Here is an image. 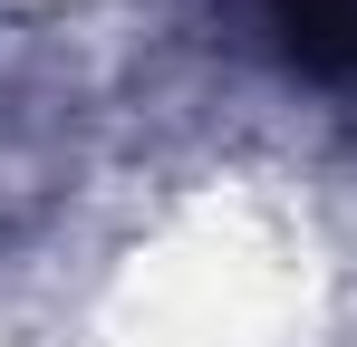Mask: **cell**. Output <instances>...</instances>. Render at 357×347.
<instances>
[{"instance_id": "1", "label": "cell", "mask_w": 357, "mask_h": 347, "mask_svg": "<svg viewBox=\"0 0 357 347\" xmlns=\"http://www.w3.org/2000/svg\"><path fill=\"white\" fill-rule=\"evenodd\" d=\"M261 20L280 29L290 68L357 87V0H261Z\"/></svg>"}]
</instances>
